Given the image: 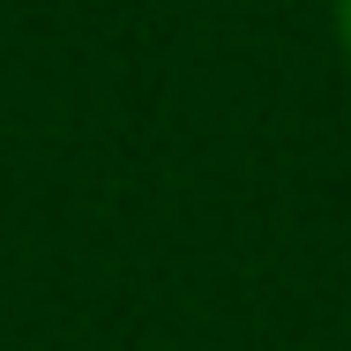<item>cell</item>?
<instances>
[{
	"label": "cell",
	"instance_id": "obj_1",
	"mask_svg": "<svg viewBox=\"0 0 351 351\" xmlns=\"http://www.w3.org/2000/svg\"><path fill=\"white\" fill-rule=\"evenodd\" d=\"M337 45H344V60H351V0H337Z\"/></svg>",
	"mask_w": 351,
	"mask_h": 351
}]
</instances>
